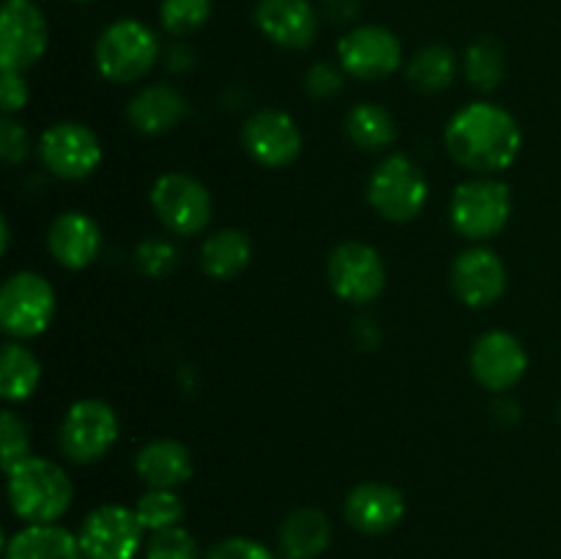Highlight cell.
<instances>
[{
  "label": "cell",
  "instance_id": "cell-1",
  "mask_svg": "<svg viewBox=\"0 0 561 559\" xmlns=\"http://www.w3.org/2000/svg\"><path fill=\"white\" fill-rule=\"evenodd\" d=\"M444 142L455 162L488 175L515 164L524 135L513 113L491 102H471L449 118Z\"/></svg>",
  "mask_w": 561,
  "mask_h": 559
},
{
  "label": "cell",
  "instance_id": "cell-2",
  "mask_svg": "<svg viewBox=\"0 0 561 559\" xmlns=\"http://www.w3.org/2000/svg\"><path fill=\"white\" fill-rule=\"evenodd\" d=\"M9 504L25 524H55L69 510L75 488L66 471L47 458H25L5 471Z\"/></svg>",
  "mask_w": 561,
  "mask_h": 559
},
{
  "label": "cell",
  "instance_id": "cell-3",
  "mask_svg": "<svg viewBox=\"0 0 561 559\" xmlns=\"http://www.w3.org/2000/svg\"><path fill=\"white\" fill-rule=\"evenodd\" d=\"M96 69L110 82H135L153 69L159 38L146 22L118 20L102 31L96 42Z\"/></svg>",
  "mask_w": 561,
  "mask_h": 559
},
{
  "label": "cell",
  "instance_id": "cell-4",
  "mask_svg": "<svg viewBox=\"0 0 561 559\" xmlns=\"http://www.w3.org/2000/svg\"><path fill=\"white\" fill-rule=\"evenodd\" d=\"M427 192L425 173L409 157L392 153L373 170L367 201L389 223H411L425 208Z\"/></svg>",
  "mask_w": 561,
  "mask_h": 559
},
{
  "label": "cell",
  "instance_id": "cell-5",
  "mask_svg": "<svg viewBox=\"0 0 561 559\" xmlns=\"http://www.w3.org/2000/svg\"><path fill=\"white\" fill-rule=\"evenodd\" d=\"M510 214H513L510 186L496 179L463 181V184H458L453 203H449L453 228L471 241L496 236L507 225Z\"/></svg>",
  "mask_w": 561,
  "mask_h": 559
},
{
  "label": "cell",
  "instance_id": "cell-6",
  "mask_svg": "<svg viewBox=\"0 0 561 559\" xmlns=\"http://www.w3.org/2000/svg\"><path fill=\"white\" fill-rule=\"evenodd\" d=\"M55 290L42 274L16 272L0 288V323L11 338H38L53 323Z\"/></svg>",
  "mask_w": 561,
  "mask_h": 559
},
{
  "label": "cell",
  "instance_id": "cell-7",
  "mask_svg": "<svg viewBox=\"0 0 561 559\" xmlns=\"http://www.w3.org/2000/svg\"><path fill=\"white\" fill-rule=\"evenodd\" d=\"M146 526L124 504H99L82 518L77 540L82 559H135L142 548Z\"/></svg>",
  "mask_w": 561,
  "mask_h": 559
},
{
  "label": "cell",
  "instance_id": "cell-8",
  "mask_svg": "<svg viewBox=\"0 0 561 559\" xmlns=\"http://www.w3.org/2000/svg\"><path fill=\"white\" fill-rule=\"evenodd\" d=\"M118 433L121 425L113 406L96 398H82L69 406L60 422V449L75 464H93L113 449Z\"/></svg>",
  "mask_w": 561,
  "mask_h": 559
},
{
  "label": "cell",
  "instance_id": "cell-9",
  "mask_svg": "<svg viewBox=\"0 0 561 559\" xmlns=\"http://www.w3.org/2000/svg\"><path fill=\"white\" fill-rule=\"evenodd\" d=\"M151 206L159 223L175 236H195L211 223V192L186 173H164L151 186Z\"/></svg>",
  "mask_w": 561,
  "mask_h": 559
},
{
  "label": "cell",
  "instance_id": "cell-10",
  "mask_svg": "<svg viewBox=\"0 0 561 559\" xmlns=\"http://www.w3.org/2000/svg\"><path fill=\"white\" fill-rule=\"evenodd\" d=\"M329 285L351 305H367L387 285V266L376 247L365 241H343L329 255Z\"/></svg>",
  "mask_w": 561,
  "mask_h": 559
},
{
  "label": "cell",
  "instance_id": "cell-11",
  "mask_svg": "<svg viewBox=\"0 0 561 559\" xmlns=\"http://www.w3.org/2000/svg\"><path fill=\"white\" fill-rule=\"evenodd\" d=\"M47 53V20L33 0H5L0 14V66L25 75Z\"/></svg>",
  "mask_w": 561,
  "mask_h": 559
},
{
  "label": "cell",
  "instance_id": "cell-12",
  "mask_svg": "<svg viewBox=\"0 0 561 559\" xmlns=\"http://www.w3.org/2000/svg\"><path fill=\"white\" fill-rule=\"evenodd\" d=\"M337 58L345 75H351L354 80L378 82L398 71L400 60H403V47L389 27L362 25L340 38Z\"/></svg>",
  "mask_w": 561,
  "mask_h": 559
},
{
  "label": "cell",
  "instance_id": "cell-13",
  "mask_svg": "<svg viewBox=\"0 0 561 559\" xmlns=\"http://www.w3.org/2000/svg\"><path fill=\"white\" fill-rule=\"evenodd\" d=\"M38 157L44 168L58 179L80 181L102 164V142L85 124L64 121L44 132L38 140Z\"/></svg>",
  "mask_w": 561,
  "mask_h": 559
},
{
  "label": "cell",
  "instance_id": "cell-14",
  "mask_svg": "<svg viewBox=\"0 0 561 559\" xmlns=\"http://www.w3.org/2000/svg\"><path fill=\"white\" fill-rule=\"evenodd\" d=\"M250 157L263 168H288L301 153V129L285 110H257L241 129Z\"/></svg>",
  "mask_w": 561,
  "mask_h": 559
},
{
  "label": "cell",
  "instance_id": "cell-15",
  "mask_svg": "<svg viewBox=\"0 0 561 559\" xmlns=\"http://www.w3.org/2000/svg\"><path fill=\"white\" fill-rule=\"evenodd\" d=\"M529 367V354L524 343L515 334L493 329L485 332L471 349V373L477 384H482L491 392H504L515 387L526 376Z\"/></svg>",
  "mask_w": 561,
  "mask_h": 559
},
{
  "label": "cell",
  "instance_id": "cell-16",
  "mask_svg": "<svg viewBox=\"0 0 561 559\" xmlns=\"http://www.w3.org/2000/svg\"><path fill=\"white\" fill-rule=\"evenodd\" d=\"M453 288L469 307H488L507 290L504 261L488 247H471L453 263Z\"/></svg>",
  "mask_w": 561,
  "mask_h": 559
},
{
  "label": "cell",
  "instance_id": "cell-17",
  "mask_svg": "<svg viewBox=\"0 0 561 559\" xmlns=\"http://www.w3.org/2000/svg\"><path fill=\"white\" fill-rule=\"evenodd\" d=\"M255 25L277 47L307 49L318 36V11L310 0H257Z\"/></svg>",
  "mask_w": 561,
  "mask_h": 559
},
{
  "label": "cell",
  "instance_id": "cell-18",
  "mask_svg": "<svg viewBox=\"0 0 561 559\" xmlns=\"http://www.w3.org/2000/svg\"><path fill=\"white\" fill-rule=\"evenodd\" d=\"M343 513L362 535H387L403 521L405 499L389 482H362L345 497Z\"/></svg>",
  "mask_w": 561,
  "mask_h": 559
},
{
  "label": "cell",
  "instance_id": "cell-19",
  "mask_svg": "<svg viewBox=\"0 0 561 559\" xmlns=\"http://www.w3.org/2000/svg\"><path fill=\"white\" fill-rule=\"evenodd\" d=\"M47 247L55 261L66 269H85L102 252V230L88 214L66 212L49 225Z\"/></svg>",
  "mask_w": 561,
  "mask_h": 559
},
{
  "label": "cell",
  "instance_id": "cell-20",
  "mask_svg": "<svg viewBox=\"0 0 561 559\" xmlns=\"http://www.w3.org/2000/svg\"><path fill=\"white\" fill-rule=\"evenodd\" d=\"M190 113L184 93L170 85H148L126 107V118L142 135H164Z\"/></svg>",
  "mask_w": 561,
  "mask_h": 559
},
{
  "label": "cell",
  "instance_id": "cell-21",
  "mask_svg": "<svg viewBox=\"0 0 561 559\" xmlns=\"http://www.w3.org/2000/svg\"><path fill=\"white\" fill-rule=\"evenodd\" d=\"M135 469L148 488H173L184 486L192 477V453L175 438H153L137 453Z\"/></svg>",
  "mask_w": 561,
  "mask_h": 559
},
{
  "label": "cell",
  "instance_id": "cell-22",
  "mask_svg": "<svg viewBox=\"0 0 561 559\" xmlns=\"http://www.w3.org/2000/svg\"><path fill=\"white\" fill-rule=\"evenodd\" d=\"M279 554L285 559H318L332 543V524L316 507H299L279 526Z\"/></svg>",
  "mask_w": 561,
  "mask_h": 559
},
{
  "label": "cell",
  "instance_id": "cell-23",
  "mask_svg": "<svg viewBox=\"0 0 561 559\" xmlns=\"http://www.w3.org/2000/svg\"><path fill=\"white\" fill-rule=\"evenodd\" d=\"M5 559H82L80 540L58 524H27L5 543Z\"/></svg>",
  "mask_w": 561,
  "mask_h": 559
},
{
  "label": "cell",
  "instance_id": "cell-24",
  "mask_svg": "<svg viewBox=\"0 0 561 559\" xmlns=\"http://www.w3.org/2000/svg\"><path fill=\"white\" fill-rule=\"evenodd\" d=\"M252 244L244 230L225 228L208 236L201 247L203 272L214 280H233L250 266Z\"/></svg>",
  "mask_w": 561,
  "mask_h": 559
},
{
  "label": "cell",
  "instance_id": "cell-25",
  "mask_svg": "<svg viewBox=\"0 0 561 559\" xmlns=\"http://www.w3.org/2000/svg\"><path fill=\"white\" fill-rule=\"evenodd\" d=\"M345 135L362 151H381V148L392 146L398 129H394V118L387 107L362 102L345 115Z\"/></svg>",
  "mask_w": 561,
  "mask_h": 559
},
{
  "label": "cell",
  "instance_id": "cell-26",
  "mask_svg": "<svg viewBox=\"0 0 561 559\" xmlns=\"http://www.w3.org/2000/svg\"><path fill=\"white\" fill-rule=\"evenodd\" d=\"M42 381V365L36 354L22 343H5L0 354V395L11 403L27 400Z\"/></svg>",
  "mask_w": 561,
  "mask_h": 559
},
{
  "label": "cell",
  "instance_id": "cell-27",
  "mask_svg": "<svg viewBox=\"0 0 561 559\" xmlns=\"http://www.w3.org/2000/svg\"><path fill=\"white\" fill-rule=\"evenodd\" d=\"M458 75V58L447 44H427L411 58L409 82L422 93H438L453 85Z\"/></svg>",
  "mask_w": 561,
  "mask_h": 559
},
{
  "label": "cell",
  "instance_id": "cell-28",
  "mask_svg": "<svg viewBox=\"0 0 561 559\" xmlns=\"http://www.w3.org/2000/svg\"><path fill=\"white\" fill-rule=\"evenodd\" d=\"M466 77L480 91H496L504 77V47L499 38H477L466 53Z\"/></svg>",
  "mask_w": 561,
  "mask_h": 559
},
{
  "label": "cell",
  "instance_id": "cell-29",
  "mask_svg": "<svg viewBox=\"0 0 561 559\" xmlns=\"http://www.w3.org/2000/svg\"><path fill=\"white\" fill-rule=\"evenodd\" d=\"M135 513L146 532H162L170 526H179L184 518V502L179 493L168 491V488H148L135 504Z\"/></svg>",
  "mask_w": 561,
  "mask_h": 559
},
{
  "label": "cell",
  "instance_id": "cell-30",
  "mask_svg": "<svg viewBox=\"0 0 561 559\" xmlns=\"http://www.w3.org/2000/svg\"><path fill=\"white\" fill-rule=\"evenodd\" d=\"M211 9V0H162L159 20H162L164 31L173 33V36H190L206 25Z\"/></svg>",
  "mask_w": 561,
  "mask_h": 559
},
{
  "label": "cell",
  "instance_id": "cell-31",
  "mask_svg": "<svg viewBox=\"0 0 561 559\" xmlns=\"http://www.w3.org/2000/svg\"><path fill=\"white\" fill-rule=\"evenodd\" d=\"M146 559H201V548H197L192 532L179 524L162 532H151V540L146 543Z\"/></svg>",
  "mask_w": 561,
  "mask_h": 559
},
{
  "label": "cell",
  "instance_id": "cell-32",
  "mask_svg": "<svg viewBox=\"0 0 561 559\" xmlns=\"http://www.w3.org/2000/svg\"><path fill=\"white\" fill-rule=\"evenodd\" d=\"M0 442H3V471H9L20 460L31 458V433H27V425L9 409L0 414Z\"/></svg>",
  "mask_w": 561,
  "mask_h": 559
},
{
  "label": "cell",
  "instance_id": "cell-33",
  "mask_svg": "<svg viewBox=\"0 0 561 559\" xmlns=\"http://www.w3.org/2000/svg\"><path fill=\"white\" fill-rule=\"evenodd\" d=\"M135 263L146 277L159 280V277H168V274L173 272L175 263H179V252H175V247L170 244V241L146 239L140 247H137Z\"/></svg>",
  "mask_w": 561,
  "mask_h": 559
},
{
  "label": "cell",
  "instance_id": "cell-34",
  "mask_svg": "<svg viewBox=\"0 0 561 559\" xmlns=\"http://www.w3.org/2000/svg\"><path fill=\"white\" fill-rule=\"evenodd\" d=\"M203 559H277L263 543L252 537H225L214 543Z\"/></svg>",
  "mask_w": 561,
  "mask_h": 559
},
{
  "label": "cell",
  "instance_id": "cell-35",
  "mask_svg": "<svg viewBox=\"0 0 561 559\" xmlns=\"http://www.w3.org/2000/svg\"><path fill=\"white\" fill-rule=\"evenodd\" d=\"M0 153L9 164L22 162L27 157V135L11 115L0 121Z\"/></svg>",
  "mask_w": 561,
  "mask_h": 559
},
{
  "label": "cell",
  "instance_id": "cell-36",
  "mask_svg": "<svg viewBox=\"0 0 561 559\" xmlns=\"http://www.w3.org/2000/svg\"><path fill=\"white\" fill-rule=\"evenodd\" d=\"M305 88L316 99H329L343 88V75L329 64H316L305 77Z\"/></svg>",
  "mask_w": 561,
  "mask_h": 559
},
{
  "label": "cell",
  "instance_id": "cell-37",
  "mask_svg": "<svg viewBox=\"0 0 561 559\" xmlns=\"http://www.w3.org/2000/svg\"><path fill=\"white\" fill-rule=\"evenodd\" d=\"M0 102H3V113L14 115L27 104V82L25 75L20 71H3L0 77Z\"/></svg>",
  "mask_w": 561,
  "mask_h": 559
},
{
  "label": "cell",
  "instance_id": "cell-38",
  "mask_svg": "<svg viewBox=\"0 0 561 559\" xmlns=\"http://www.w3.org/2000/svg\"><path fill=\"white\" fill-rule=\"evenodd\" d=\"M329 16H334L337 22L354 20L356 11H359V3L356 0H327Z\"/></svg>",
  "mask_w": 561,
  "mask_h": 559
},
{
  "label": "cell",
  "instance_id": "cell-39",
  "mask_svg": "<svg viewBox=\"0 0 561 559\" xmlns=\"http://www.w3.org/2000/svg\"><path fill=\"white\" fill-rule=\"evenodd\" d=\"M9 241H11V230H9V219L3 217V252H9Z\"/></svg>",
  "mask_w": 561,
  "mask_h": 559
},
{
  "label": "cell",
  "instance_id": "cell-40",
  "mask_svg": "<svg viewBox=\"0 0 561 559\" xmlns=\"http://www.w3.org/2000/svg\"><path fill=\"white\" fill-rule=\"evenodd\" d=\"M77 3H88V0H77Z\"/></svg>",
  "mask_w": 561,
  "mask_h": 559
},
{
  "label": "cell",
  "instance_id": "cell-41",
  "mask_svg": "<svg viewBox=\"0 0 561 559\" xmlns=\"http://www.w3.org/2000/svg\"><path fill=\"white\" fill-rule=\"evenodd\" d=\"M559 414H561V409H559Z\"/></svg>",
  "mask_w": 561,
  "mask_h": 559
}]
</instances>
